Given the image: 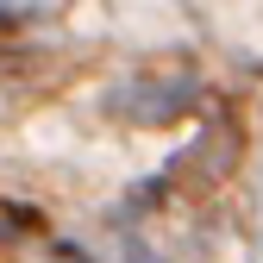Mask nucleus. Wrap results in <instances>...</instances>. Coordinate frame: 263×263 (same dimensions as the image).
Wrapping results in <instances>:
<instances>
[{
    "label": "nucleus",
    "mask_w": 263,
    "mask_h": 263,
    "mask_svg": "<svg viewBox=\"0 0 263 263\" xmlns=\"http://www.w3.org/2000/svg\"><path fill=\"white\" fill-rule=\"evenodd\" d=\"M182 101H194V76H170V82H125V88L113 94V107H132V119H144V125L170 119Z\"/></svg>",
    "instance_id": "1"
}]
</instances>
